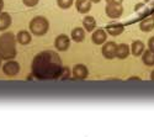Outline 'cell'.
Returning a JSON list of instances; mask_svg holds the SVG:
<instances>
[{
    "label": "cell",
    "mask_w": 154,
    "mask_h": 137,
    "mask_svg": "<svg viewBox=\"0 0 154 137\" xmlns=\"http://www.w3.org/2000/svg\"><path fill=\"white\" fill-rule=\"evenodd\" d=\"M31 69L35 78L40 80H53L62 76V59L57 52L46 49L33 57Z\"/></svg>",
    "instance_id": "obj_1"
},
{
    "label": "cell",
    "mask_w": 154,
    "mask_h": 137,
    "mask_svg": "<svg viewBox=\"0 0 154 137\" xmlns=\"http://www.w3.org/2000/svg\"><path fill=\"white\" fill-rule=\"evenodd\" d=\"M16 36L12 32H4L0 36V57L3 59H14L16 57Z\"/></svg>",
    "instance_id": "obj_2"
},
{
    "label": "cell",
    "mask_w": 154,
    "mask_h": 137,
    "mask_svg": "<svg viewBox=\"0 0 154 137\" xmlns=\"http://www.w3.org/2000/svg\"><path fill=\"white\" fill-rule=\"evenodd\" d=\"M3 8H4V0H0V12L3 11Z\"/></svg>",
    "instance_id": "obj_25"
},
{
    "label": "cell",
    "mask_w": 154,
    "mask_h": 137,
    "mask_svg": "<svg viewBox=\"0 0 154 137\" xmlns=\"http://www.w3.org/2000/svg\"><path fill=\"white\" fill-rule=\"evenodd\" d=\"M106 3H115V4H122L123 0H106Z\"/></svg>",
    "instance_id": "obj_24"
},
{
    "label": "cell",
    "mask_w": 154,
    "mask_h": 137,
    "mask_svg": "<svg viewBox=\"0 0 154 137\" xmlns=\"http://www.w3.org/2000/svg\"><path fill=\"white\" fill-rule=\"evenodd\" d=\"M148 48L150 49V51H154V36H152L148 40Z\"/></svg>",
    "instance_id": "obj_23"
},
{
    "label": "cell",
    "mask_w": 154,
    "mask_h": 137,
    "mask_svg": "<svg viewBox=\"0 0 154 137\" xmlns=\"http://www.w3.org/2000/svg\"><path fill=\"white\" fill-rule=\"evenodd\" d=\"M49 30V21L45 16H35L30 21V31L35 36H43Z\"/></svg>",
    "instance_id": "obj_3"
},
{
    "label": "cell",
    "mask_w": 154,
    "mask_h": 137,
    "mask_svg": "<svg viewBox=\"0 0 154 137\" xmlns=\"http://www.w3.org/2000/svg\"><path fill=\"white\" fill-rule=\"evenodd\" d=\"M69 77V68L68 67H66V68H63V72H62V76H60V79H66V78H68Z\"/></svg>",
    "instance_id": "obj_22"
},
{
    "label": "cell",
    "mask_w": 154,
    "mask_h": 137,
    "mask_svg": "<svg viewBox=\"0 0 154 137\" xmlns=\"http://www.w3.org/2000/svg\"><path fill=\"white\" fill-rule=\"evenodd\" d=\"M72 74H73L74 79H76V80H84V79H86L88 76H89V69H88L86 66L79 63V64H75V66L73 67Z\"/></svg>",
    "instance_id": "obj_8"
},
{
    "label": "cell",
    "mask_w": 154,
    "mask_h": 137,
    "mask_svg": "<svg viewBox=\"0 0 154 137\" xmlns=\"http://www.w3.org/2000/svg\"><path fill=\"white\" fill-rule=\"evenodd\" d=\"M139 29L143 32H150L154 30V19L153 17H146L143 21H140Z\"/></svg>",
    "instance_id": "obj_16"
},
{
    "label": "cell",
    "mask_w": 154,
    "mask_h": 137,
    "mask_svg": "<svg viewBox=\"0 0 154 137\" xmlns=\"http://www.w3.org/2000/svg\"><path fill=\"white\" fill-rule=\"evenodd\" d=\"M90 2H91V3H95V4H97V3H100V2H101V0H90Z\"/></svg>",
    "instance_id": "obj_27"
},
{
    "label": "cell",
    "mask_w": 154,
    "mask_h": 137,
    "mask_svg": "<svg viewBox=\"0 0 154 137\" xmlns=\"http://www.w3.org/2000/svg\"><path fill=\"white\" fill-rule=\"evenodd\" d=\"M152 17H153V19H154V11H153V12H152Z\"/></svg>",
    "instance_id": "obj_29"
},
{
    "label": "cell",
    "mask_w": 154,
    "mask_h": 137,
    "mask_svg": "<svg viewBox=\"0 0 154 137\" xmlns=\"http://www.w3.org/2000/svg\"><path fill=\"white\" fill-rule=\"evenodd\" d=\"M3 72H4V74L6 77H15L20 73V64L16 61L9 59L3 66Z\"/></svg>",
    "instance_id": "obj_5"
},
{
    "label": "cell",
    "mask_w": 154,
    "mask_h": 137,
    "mask_svg": "<svg viewBox=\"0 0 154 137\" xmlns=\"http://www.w3.org/2000/svg\"><path fill=\"white\" fill-rule=\"evenodd\" d=\"M85 39V30L83 27H75L72 31V40L75 42H82Z\"/></svg>",
    "instance_id": "obj_18"
},
{
    "label": "cell",
    "mask_w": 154,
    "mask_h": 137,
    "mask_svg": "<svg viewBox=\"0 0 154 137\" xmlns=\"http://www.w3.org/2000/svg\"><path fill=\"white\" fill-rule=\"evenodd\" d=\"M2 59H3V58H2V57H0V67H2Z\"/></svg>",
    "instance_id": "obj_28"
},
{
    "label": "cell",
    "mask_w": 154,
    "mask_h": 137,
    "mask_svg": "<svg viewBox=\"0 0 154 137\" xmlns=\"http://www.w3.org/2000/svg\"><path fill=\"white\" fill-rule=\"evenodd\" d=\"M54 47H56L57 51H60V52L67 51V49L70 47V39L64 33L58 35L54 40Z\"/></svg>",
    "instance_id": "obj_7"
},
{
    "label": "cell",
    "mask_w": 154,
    "mask_h": 137,
    "mask_svg": "<svg viewBox=\"0 0 154 137\" xmlns=\"http://www.w3.org/2000/svg\"><path fill=\"white\" fill-rule=\"evenodd\" d=\"M105 12L110 19H119L123 14L122 4H115V3H107L105 8Z\"/></svg>",
    "instance_id": "obj_4"
},
{
    "label": "cell",
    "mask_w": 154,
    "mask_h": 137,
    "mask_svg": "<svg viewBox=\"0 0 154 137\" xmlns=\"http://www.w3.org/2000/svg\"><path fill=\"white\" fill-rule=\"evenodd\" d=\"M22 3L26 6H29V8H33V6H36L38 3H40V0H22Z\"/></svg>",
    "instance_id": "obj_21"
},
{
    "label": "cell",
    "mask_w": 154,
    "mask_h": 137,
    "mask_svg": "<svg viewBox=\"0 0 154 137\" xmlns=\"http://www.w3.org/2000/svg\"><path fill=\"white\" fill-rule=\"evenodd\" d=\"M83 27L88 32H93L96 27V21L93 16H85L83 19Z\"/></svg>",
    "instance_id": "obj_17"
},
{
    "label": "cell",
    "mask_w": 154,
    "mask_h": 137,
    "mask_svg": "<svg viewBox=\"0 0 154 137\" xmlns=\"http://www.w3.org/2000/svg\"><path fill=\"white\" fill-rule=\"evenodd\" d=\"M11 22H12V19L10 14L4 11L0 12V31H6L11 26Z\"/></svg>",
    "instance_id": "obj_12"
},
{
    "label": "cell",
    "mask_w": 154,
    "mask_h": 137,
    "mask_svg": "<svg viewBox=\"0 0 154 137\" xmlns=\"http://www.w3.org/2000/svg\"><path fill=\"white\" fill-rule=\"evenodd\" d=\"M125 31V26L120 22H112L109 23L106 27V32L111 36H120L122 32Z\"/></svg>",
    "instance_id": "obj_10"
},
{
    "label": "cell",
    "mask_w": 154,
    "mask_h": 137,
    "mask_svg": "<svg viewBox=\"0 0 154 137\" xmlns=\"http://www.w3.org/2000/svg\"><path fill=\"white\" fill-rule=\"evenodd\" d=\"M116 52H117V45L112 42V41H109V42H105L102 45V48H101V53L106 59H112L116 57Z\"/></svg>",
    "instance_id": "obj_6"
},
{
    "label": "cell",
    "mask_w": 154,
    "mask_h": 137,
    "mask_svg": "<svg viewBox=\"0 0 154 137\" xmlns=\"http://www.w3.org/2000/svg\"><path fill=\"white\" fill-rule=\"evenodd\" d=\"M142 62L148 67H153L154 66V51H150V49L144 51L142 54Z\"/></svg>",
    "instance_id": "obj_19"
},
{
    "label": "cell",
    "mask_w": 154,
    "mask_h": 137,
    "mask_svg": "<svg viewBox=\"0 0 154 137\" xmlns=\"http://www.w3.org/2000/svg\"><path fill=\"white\" fill-rule=\"evenodd\" d=\"M107 40V32L102 29H99V30H95L93 31V35H91V41L95 43V45H104Z\"/></svg>",
    "instance_id": "obj_9"
},
{
    "label": "cell",
    "mask_w": 154,
    "mask_h": 137,
    "mask_svg": "<svg viewBox=\"0 0 154 137\" xmlns=\"http://www.w3.org/2000/svg\"><path fill=\"white\" fill-rule=\"evenodd\" d=\"M150 79H152V80L154 82V70H153V72L150 73Z\"/></svg>",
    "instance_id": "obj_26"
},
{
    "label": "cell",
    "mask_w": 154,
    "mask_h": 137,
    "mask_svg": "<svg viewBox=\"0 0 154 137\" xmlns=\"http://www.w3.org/2000/svg\"><path fill=\"white\" fill-rule=\"evenodd\" d=\"M74 3V0H57V5L63 9V10H66V9H69Z\"/></svg>",
    "instance_id": "obj_20"
},
{
    "label": "cell",
    "mask_w": 154,
    "mask_h": 137,
    "mask_svg": "<svg viewBox=\"0 0 154 137\" xmlns=\"http://www.w3.org/2000/svg\"><path fill=\"white\" fill-rule=\"evenodd\" d=\"M75 8L80 14H88L91 9L90 0H75Z\"/></svg>",
    "instance_id": "obj_11"
},
{
    "label": "cell",
    "mask_w": 154,
    "mask_h": 137,
    "mask_svg": "<svg viewBox=\"0 0 154 137\" xmlns=\"http://www.w3.org/2000/svg\"><path fill=\"white\" fill-rule=\"evenodd\" d=\"M131 53V47L127 43H120L117 45V52H116V57L120 59H125L128 57V54Z\"/></svg>",
    "instance_id": "obj_14"
},
{
    "label": "cell",
    "mask_w": 154,
    "mask_h": 137,
    "mask_svg": "<svg viewBox=\"0 0 154 137\" xmlns=\"http://www.w3.org/2000/svg\"><path fill=\"white\" fill-rule=\"evenodd\" d=\"M32 40V37H31V33L29 31H25V30H21L17 32L16 35V41L20 43V45H29Z\"/></svg>",
    "instance_id": "obj_15"
},
{
    "label": "cell",
    "mask_w": 154,
    "mask_h": 137,
    "mask_svg": "<svg viewBox=\"0 0 154 137\" xmlns=\"http://www.w3.org/2000/svg\"><path fill=\"white\" fill-rule=\"evenodd\" d=\"M143 52H144V43L139 40L133 41V43L131 45V53L134 57H139L143 54Z\"/></svg>",
    "instance_id": "obj_13"
}]
</instances>
